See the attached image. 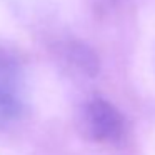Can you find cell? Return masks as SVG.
I'll return each instance as SVG.
<instances>
[{
  "instance_id": "obj_2",
  "label": "cell",
  "mask_w": 155,
  "mask_h": 155,
  "mask_svg": "<svg viewBox=\"0 0 155 155\" xmlns=\"http://www.w3.org/2000/svg\"><path fill=\"white\" fill-rule=\"evenodd\" d=\"M24 108V80L17 58L0 47V127L10 124Z\"/></svg>"
},
{
  "instance_id": "obj_1",
  "label": "cell",
  "mask_w": 155,
  "mask_h": 155,
  "mask_svg": "<svg viewBox=\"0 0 155 155\" xmlns=\"http://www.w3.org/2000/svg\"><path fill=\"white\" fill-rule=\"evenodd\" d=\"M80 125L97 142H117L124 135V118L118 110L100 97L85 102L80 112Z\"/></svg>"
}]
</instances>
